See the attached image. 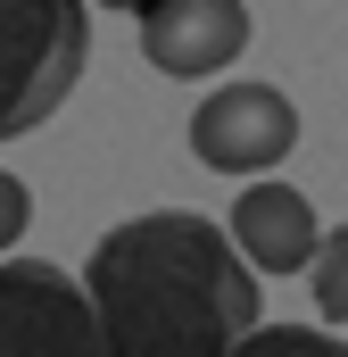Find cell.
<instances>
[{"mask_svg":"<svg viewBox=\"0 0 348 357\" xmlns=\"http://www.w3.org/2000/svg\"><path fill=\"white\" fill-rule=\"evenodd\" d=\"M84 307L100 357H232L241 333H258V274L241 266L224 225L150 208L91 241Z\"/></svg>","mask_w":348,"mask_h":357,"instance_id":"6da1fadb","label":"cell"},{"mask_svg":"<svg viewBox=\"0 0 348 357\" xmlns=\"http://www.w3.org/2000/svg\"><path fill=\"white\" fill-rule=\"evenodd\" d=\"M91 67L84 0H0V142L50 125Z\"/></svg>","mask_w":348,"mask_h":357,"instance_id":"7a4b0ae2","label":"cell"},{"mask_svg":"<svg viewBox=\"0 0 348 357\" xmlns=\"http://www.w3.org/2000/svg\"><path fill=\"white\" fill-rule=\"evenodd\" d=\"M0 357H100L84 282L50 258H0Z\"/></svg>","mask_w":348,"mask_h":357,"instance_id":"3957f363","label":"cell"},{"mask_svg":"<svg viewBox=\"0 0 348 357\" xmlns=\"http://www.w3.org/2000/svg\"><path fill=\"white\" fill-rule=\"evenodd\" d=\"M299 150V100L274 84H224L191 108V158L216 175H265Z\"/></svg>","mask_w":348,"mask_h":357,"instance_id":"277c9868","label":"cell"},{"mask_svg":"<svg viewBox=\"0 0 348 357\" xmlns=\"http://www.w3.org/2000/svg\"><path fill=\"white\" fill-rule=\"evenodd\" d=\"M141 59L174 84H207L216 67H232L249 50V8L241 0H141L133 8Z\"/></svg>","mask_w":348,"mask_h":357,"instance_id":"5b68a950","label":"cell"},{"mask_svg":"<svg viewBox=\"0 0 348 357\" xmlns=\"http://www.w3.org/2000/svg\"><path fill=\"white\" fill-rule=\"evenodd\" d=\"M224 241L241 250V266H249V274H307L315 241H324V225H315L307 191H290V183L274 175V183H249V191L232 199Z\"/></svg>","mask_w":348,"mask_h":357,"instance_id":"8992f818","label":"cell"},{"mask_svg":"<svg viewBox=\"0 0 348 357\" xmlns=\"http://www.w3.org/2000/svg\"><path fill=\"white\" fill-rule=\"evenodd\" d=\"M232 357H348V341L324 324H258L232 341Z\"/></svg>","mask_w":348,"mask_h":357,"instance_id":"52a82bcc","label":"cell"},{"mask_svg":"<svg viewBox=\"0 0 348 357\" xmlns=\"http://www.w3.org/2000/svg\"><path fill=\"white\" fill-rule=\"evenodd\" d=\"M307 282H315V307H324V316L348 333V225H332V233L315 241V258H307Z\"/></svg>","mask_w":348,"mask_h":357,"instance_id":"ba28073f","label":"cell"},{"mask_svg":"<svg viewBox=\"0 0 348 357\" xmlns=\"http://www.w3.org/2000/svg\"><path fill=\"white\" fill-rule=\"evenodd\" d=\"M25 225H33V191H25V183L0 167V258L17 250V233H25Z\"/></svg>","mask_w":348,"mask_h":357,"instance_id":"9c48e42d","label":"cell"},{"mask_svg":"<svg viewBox=\"0 0 348 357\" xmlns=\"http://www.w3.org/2000/svg\"><path fill=\"white\" fill-rule=\"evenodd\" d=\"M84 8H125V17H133V8H141V0H84Z\"/></svg>","mask_w":348,"mask_h":357,"instance_id":"30bf717a","label":"cell"}]
</instances>
